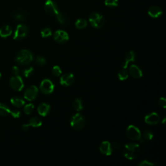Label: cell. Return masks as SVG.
I'll list each match as a JSON object with an SVG mask.
<instances>
[{"instance_id": "13", "label": "cell", "mask_w": 166, "mask_h": 166, "mask_svg": "<svg viewBox=\"0 0 166 166\" xmlns=\"http://www.w3.org/2000/svg\"><path fill=\"white\" fill-rule=\"evenodd\" d=\"M99 151L102 154L106 156H110L112 153L113 149L110 142L107 141H102L99 145Z\"/></svg>"}, {"instance_id": "18", "label": "cell", "mask_w": 166, "mask_h": 166, "mask_svg": "<svg viewBox=\"0 0 166 166\" xmlns=\"http://www.w3.org/2000/svg\"><path fill=\"white\" fill-rule=\"evenodd\" d=\"M50 105L46 103H41L38 107V112L40 116L45 117L49 114Z\"/></svg>"}, {"instance_id": "17", "label": "cell", "mask_w": 166, "mask_h": 166, "mask_svg": "<svg viewBox=\"0 0 166 166\" xmlns=\"http://www.w3.org/2000/svg\"><path fill=\"white\" fill-rule=\"evenodd\" d=\"M135 56H136L135 53H134L133 51H130L126 53L125 58V62L122 64V68L125 69L127 68L129 63L135 60Z\"/></svg>"}, {"instance_id": "42", "label": "cell", "mask_w": 166, "mask_h": 166, "mask_svg": "<svg viewBox=\"0 0 166 166\" xmlns=\"http://www.w3.org/2000/svg\"><path fill=\"white\" fill-rule=\"evenodd\" d=\"M1 77H2V74H1V73H0V78H1Z\"/></svg>"}, {"instance_id": "24", "label": "cell", "mask_w": 166, "mask_h": 166, "mask_svg": "<svg viewBox=\"0 0 166 166\" xmlns=\"http://www.w3.org/2000/svg\"><path fill=\"white\" fill-rule=\"evenodd\" d=\"M87 24H88V23H87V21L84 19H78L76 21L75 23L76 28L78 29H83L86 28Z\"/></svg>"}, {"instance_id": "34", "label": "cell", "mask_w": 166, "mask_h": 166, "mask_svg": "<svg viewBox=\"0 0 166 166\" xmlns=\"http://www.w3.org/2000/svg\"><path fill=\"white\" fill-rule=\"evenodd\" d=\"M13 17L16 20L20 21H23L25 20V16L21 13H16L14 14Z\"/></svg>"}, {"instance_id": "38", "label": "cell", "mask_w": 166, "mask_h": 166, "mask_svg": "<svg viewBox=\"0 0 166 166\" xmlns=\"http://www.w3.org/2000/svg\"><path fill=\"white\" fill-rule=\"evenodd\" d=\"M12 74L14 75H18L20 73V69L17 66H13L11 69Z\"/></svg>"}, {"instance_id": "10", "label": "cell", "mask_w": 166, "mask_h": 166, "mask_svg": "<svg viewBox=\"0 0 166 166\" xmlns=\"http://www.w3.org/2000/svg\"><path fill=\"white\" fill-rule=\"evenodd\" d=\"M55 88V86L53 83L50 79H44L40 85V91L44 94H50L53 92Z\"/></svg>"}, {"instance_id": "40", "label": "cell", "mask_w": 166, "mask_h": 166, "mask_svg": "<svg viewBox=\"0 0 166 166\" xmlns=\"http://www.w3.org/2000/svg\"><path fill=\"white\" fill-rule=\"evenodd\" d=\"M112 149H114V150H119L120 149V145L119 144L115 143L114 144L113 146H112Z\"/></svg>"}, {"instance_id": "3", "label": "cell", "mask_w": 166, "mask_h": 166, "mask_svg": "<svg viewBox=\"0 0 166 166\" xmlns=\"http://www.w3.org/2000/svg\"><path fill=\"white\" fill-rule=\"evenodd\" d=\"M70 125L74 129L79 130L84 127L86 125V120L83 116L77 113L72 116L70 120Z\"/></svg>"}, {"instance_id": "19", "label": "cell", "mask_w": 166, "mask_h": 166, "mask_svg": "<svg viewBox=\"0 0 166 166\" xmlns=\"http://www.w3.org/2000/svg\"><path fill=\"white\" fill-rule=\"evenodd\" d=\"M12 33V28L8 25L4 26L0 28V36L2 38H7L11 35Z\"/></svg>"}, {"instance_id": "9", "label": "cell", "mask_w": 166, "mask_h": 166, "mask_svg": "<svg viewBox=\"0 0 166 166\" xmlns=\"http://www.w3.org/2000/svg\"><path fill=\"white\" fill-rule=\"evenodd\" d=\"M38 93V89L36 86L31 85L29 86L24 92V98L27 101H31L36 99Z\"/></svg>"}, {"instance_id": "2", "label": "cell", "mask_w": 166, "mask_h": 166, "mask_svg": "<svg viewBox=\"0 0 166 166\" xmlns=\"http://www.w3.org/2000/svg\"><path fill=\"white\" fill-rule=\"evenodd\" d=\"M33 59V56L31 51L27 50H23L18 53L17 57H16L15 61L20 65L27 66L32 62Z\"/></svg>"}, {"instance_id": "27", "label": "cell", "mask_w": 166, "mask_h": 166, "mask_svg": "<svg viewBox=\"0 0 166 166\" xmlns=\"http://www.w3.org/2000/svg\"><path fill=\"white\" fill-rule=\"evenodd\" d=\"M34 108H35L34 105L33 104H31V103H29V104L26 105L24 107V108H23V111H24V113L26 114L29 115V114H31V113H32L33 112Z\"/></svg>"}, {"instance_id": "4", "label": "cell", "mask_w": 166, "mask_h": 166, "mask_svg": "<svg viewBox=\"0 0 166 166\" xmlns=\"http://www.w3.org/2000/svg\"><path fill=\"white\" fill-rule=\"evenodd\" d=\"M126 134L127 138L132 141H140L143 142L144 140L141 138L140 130L136 126L134 125L129 126L126 130Z\"/></svg>"}, {"instance_id": "39", "label": "cell", "mask_w": 166, "mask_h": 166, "mask_svg": "<svg viewBox=\"0 0 166 166\" xmlns=\"http://www.w3.org/2000/svg\"><path fill=\"white\" fill-rule=\"evenodd\" d=\"M29 127H30V125L29 124H23L22 125V129L24 131H27L29 129Z\"/></svg>"}, {"instance_id": "41", "label": "cell", "mask_w": 166, "mask_h": 166, "mask_svg": "<svg viewBox=\"0 0 166 166\" xmlns=\"http://www.w3.org/2000/svg\"><path fill=\"white\" fill-rule=\"evenodd\" d=\"M165 120H166V118H165V117H164V119H163V121H162V123H163V124H164V123H165Z\"/></svg>"}, {"instance_id": "26", "label": "cell", "mask_w": 166, "mask_h": 166, "mask_svg": "<svg viewBox=\"0 0 166 166\" xmlns=\"http://www.w3.org/2000/svg\"><path fill=\"white\" fill-rule=\"evenodd\" d=\"M141 138H143V140H145L147 141L151 140L153 138V133L151 130H145L143 132V134L141 135Z\"/></svg>"}, {"instance_id": "21", "label": "cell", "mask_w": 166, "mask_h": 166, "mask_svg": "<svg viewBox=\"0 0 166 166\" xmlns=\"http://www.w3.org/2000/svg\"><path fill=\"white\" fill-rule=\"evenodd\" d=\"M11 113V110L9 107L4 103L0 102V116L6 117Z\"/></svg>"}, {"instance_id": "16", "label": "cell", "mask_w": 166, "mask_h": 166, "mask_svg": "<svg viewBox=\"0 0 166 166\" xmlns=\"http://www.w3.org/2000/svg\"><path fill=\"white\" fill-rule=\"evenodd\" d=\"M163 11L159 7L153 6L150 7L148 10V14L153 18H157L160 17L162 14Z\"/></svg>"}, {"instance_id": "20", "label": "cell", "mask_w": 166, "mask_h": 166, "mask_svg": "<svg viewBox=\"0 0 166 166\" xmlns=\"http://www.w3.org/2000/svg\"><path fill=\"white\" fill-rule=\"evenodd\" d=\"M11 102L12 105L17 108H21L25 105L24 100L19 96L13 97L12 98H11Z\"/></svg>"}, {"instance_id": "15", "label": "cell", "mask_w": 166, "mask_h": 166, "mask_svg": "<svg viewBox=\"0 0 166 166\" xmlns=\"http://www.w3.org/2000/svg\"><path fill=\"white\" fill-rule=\"evenodd\" d=\"M129 74L134 78H141L142 75H143V73H142L141 69L136 65H131L129 68Z\"/></svg>"}, {"instance_id": "11", "label": "cell", "mask_w": 166, "mask_h": 166, "mask_svg": "<svg viewBox=\"0 0 166 166\" xmlns=\"http://www.w3.org/2000/svg\"><path fill=\"white\" fill-rule=\"evenodd\" d=\"M54 40L57 43L64 44L69 40V35L64 31L58 30L55 32L53 35Z\"/></svg>"}, {"instance_id": "28", "label": "cell", "mask_w": 166, "mask_h": 166, "mask_svg": "<svg viewBox=\"0 0 166 166\" xmlns=\"http://www.w3.org/2000/svg\"><path fill=\"white\" fill-rule=\"evenodd\" d=\"M33 72H34L33 68V67H29V68H25L23 70L22 74H23V75L26 78H28L31 75H32Z\"/></svg>"}, {"instance_id": "29", "label": "cell", "mask_w": 166, "mask_h": 166, "mask_svg": "<svg viewBox=\"0 0 166 166\" xmlns=\"http://www.w3.org/2000/svg\"><path fill=\"white\" fill-rule=\"evenodd\" d=\"M105 4L109 7H116L118 6V0H105Z\"/></svg>"}, {"instance_id": "36", "label": "cell", "mask_w": 166, "mask_h": 166, "mask_svg": "<svg viewBox=\"0 0 166 166\" xmlns=\"http://www.w3.org/2000/svg\"><path fill=\"white\" fill-rule=\"evenodd\" d=\"M10 114L14 118H19L21 116V112L19 111V110H12V111L11 110Z\"/></svg>"}, {"instance_id": "31", "label": "cell", "mask_w": 166, "mask_h": 166, "mask_svg": "<svg viewBox=\"0 0 166 166\" xmlns=\"http://www.w3.org/2000/svg\"><path fill=\"white\" fill-rule=\"evenodd\" d=\"M52 74L55 77H59L62 74V71L59 66H55L52 69Z\"/></svg>"}, {"instance_id": "5", "label": "cell", "mask_w": 166, "mask_h": 166, "mask_svg": "<svg viewBox=\"0 0 166 166\" xmlns=\"http://www.w3.org/2000/svg\"><path fill=\"white\" fill-rule=\"evenodd\" d=\"M89 21L91 26L96 29H100L105 24L103 17L97 12H93L90 14Z\"/></svg>"}, {"instance_id": "33", "label": "cell", "mask_w": 166, "mask_h": 166, "mask_svg": "<svg viewBox=\"0 0 166 166\" xmlns=\"http://www.w3.org/2000/svg\"><path fill=\"white\" fill-rule=\"evenodd\" d=\"M56 17L59 21V22L61 24H65L66 22V18L65 17V16L61 13L60 12L56 16Z\"/></svg>"}, {"instance_id": "12", "label": "cell", "mask_w": 166, "mask_h": 166, "mask_svg": "<svg viewBox=\"0 0 166 166\" xmlns=\"http://www.w3.org/2000/svg\"><path fill=\"white\" fill-rule=\"evenodd\" d=\"M74 82V75L71 73H67L62 75L60 78V83L61 85L69 86Z\"/></svg>"}, {"instance_id": "22", "label": "cell", "mask_w": 166, "mask_h": 166, "mask_svg": "<svg viewBox=\"0 0 166 166\" xmlns=\"http://www.w3.org/2000/svg\"><path fill=\"white\" fill-rule=\"evenodd\" d=\"M29 125L30 126H33V127H39L42 125V122L40 118H38L37 117H33L32 118H31Z\"/></svg>"}, {"instance_id": "25", "label": "cell", "mask_w": 166, "mask_h": 166, "mask_svg": "<svg viewBox=\"0 0 166 166\" xmlns=\"http://www.w3.org/2000/svg\"><path fill=\"white\" fill-rule=\"evenodd\" d=\"M129 77V72L126 69L122 68L118 73V78L120 81H125Z\"/></svg>"}, {"instance_id": "37", "label": "cell", "mask_w": 166, "mask_h": 166, "mask_svg": "<svg viewBox=\"0 0 166 166\" xmlns=\"http://www.w3.org/2000/svg\"><path fill=\"white\" fill-rule=\"evenodd\" d=\"M159 105L160 107H162L163 108H166V99L164 97L160 98L159 101Z\"/></svg>"}, {"instance_id": "30", "label": "cell", "mask_w": 166, "mask_h": 166, "mask_svg": "<svg viewBox=\"0 0 166 166\" xmlns=\"http://www.w3.org/2000/svg\"><path fill=\"white\" fill-rule=\"evenodd\" d=\"M35 62H36V64H37L39 66H44L47 62L46 59L44 57H42V56H38L36 58Z\"/></svg>"}, {"instance_id": "8", "label": "cell", "mask_w": 166, "mask_h": 166, "mask_svg": "<svg viewBox=\"0 0 166 166\" xmlns=\"http://www.w3.org/2000/svg\"><path fill=\"white\" fill-rule=\"evenodd\" d=\"M10 85L13 90L17 92L21 91L24 86L22 78L18 75H15L14 77L11 78Z\"/></svg>"}, {"instance_id": "7", "label": "cell", "mask_w": 166, "mask_h": 166, "mask_svg": "<svg viewBox=\"0 0 166 166\" xmlns=\"http://www.w3.org/2000/svg\"><path fill=\"white\" fill-rule=\"evenodd\" d=\"M44 9L45 12L50 16H57L60 12L57 4L53 0H47L45 3Z\"/></svg>"}, {"instance_id": "35", "label": "cell", "mask_w": 166, "mask_h": 166, "mask_svg": "<svg viewBox=\"0 0 166 166\" xmlns=\"http://www.w3.org/2000/svg\"><path fill=\"white\" fill-rule=\"evenodd\" d=\"M155 165L154 163L149 162L148 160H143L139 164L140 166H154Z\"/></svg>"}, {"instance_id": "14", "label": "cell", "mask_w": 166, "mask_h": 166, "mask_svg": "<svg viewBox=\"0 0 166 166\" xmlns=\"http://www.w3.org/2000/svg\"><path fill=\"white\" fill-rule=\"evenodd\" d=\"M160 121V117L156 112H152L147 114L145 117V122L149 125H157Z\"/></svg>"}, {"instance_id": "6", "label": "cell", "mask_w": 166, "mask_h": 166, "mask_svg": "<svg viewBox=\"0 0 166 166\" xmlns=\"http://www.w3.org/2000/svg\"><path fill=\"white\" fill-rule=\"evenodd\" d=\"M29 33L28 27L24 24H19L16 29L14 34V39L16 40H20L26 38Z\"/></svg>"}, {"instance_id": "23", "label": "cell", "mask_w": 166, "mask_h": 166, "mask_svg": "<svg viewBox=\"0 0 166 166\" xmlns=\"http://www.w3.org/2000/svg\"><path fill=\"white\" fill-rule=\"evenodd\" d=\"M73 107L74 109L77 112L81 111L83 109V102L81 99H75L74 102H73Z\"/></svg>"}, {"instance_id": "32", "label": "cell", "mask_w": 166, "mask_h": 166, "mask_svg": "<svg viewBox=\"0 0 166 166\" xmlns=\"http://www.w3.org/2000/svg\"><path fill=\"white\" fill-rule=\"evenodd\" d=\"M52 31L50 28H44L41 31V35L43 38H47L51 36Z\"/></svg>"}, {"instance_id": "1", "label": "cell", "mask_w": 166, "mask_h": 166, "mask_svg": "<svg viewBox=\"0 0 166 166\" xmlns=\"http://www.w3.org/2000/svg\"><path fill=\"white\" fill-rule=\"evenodd\" d=\"M124 156L128 160L136 159L140 154V147L136 143H129L125 145Z\"/></svg>"}]
</instances>
